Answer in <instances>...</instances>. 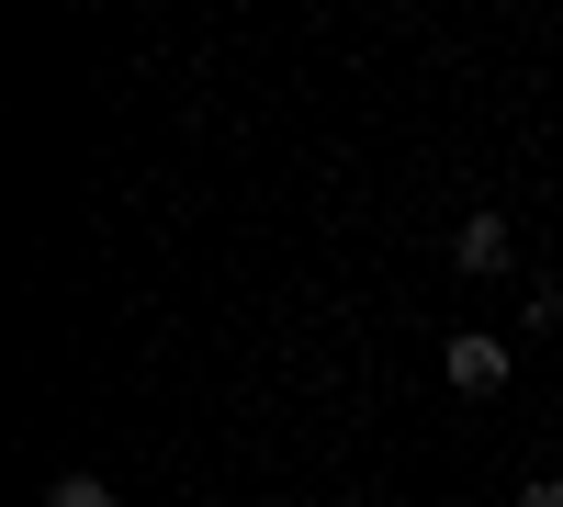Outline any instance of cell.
Returning <instances> with one entry per match:
<instances>
[{
    "label": "cell",
    "instance_id": "obj_1",
    "mask_svg": "<svg viewBox=\"0 0 563 507\" xmlns=\"http://www.w3.org/2000/svg\"><path fill=\"white\" fill-rule=\"evenodd\" d=\"M451 271H474V283H507V271H519V225H507V214H462Z\"/></svg>",
    "mask_w": 563,
    "mask_h": 507
},
{
    "label": "cell",
    "instance_id": "obj_2",
    "mask_svg": "<svg viewBox=\"0 0 563 507\" xmlns=\"http://www.w3.org/2000/svg\"><path fill=\"white\" fill-rule=\"evenodd\" d=\"M440 373H451V384H462V395H496V384H507V373H519V350H507V339H496V328H462V339H451V350H440Z\"/></svg>",
    "mask_w": 563,
    "mask_h": 507
},
{
    "label": "cell",
    "instance_id": "obj_3",
    "mask_svg": "<svg viewBox=\"0 0 563 507\" xmlns=\"http://www.w3.org/2000/svg\"><path fill=\"white\" fill-rule=\"evenodd\" d=\"M45 507H113V485H102V474H57V485H45Z\"/></svg>",
    "mask_w": 563,
    "mask_h": 507
},
{
    "label": "cell",
    "instance_id": "obj_4",
    "mask_svg": "<svg viewBox=\"0 0 563 507\" xmlns=\"http://www.w3.org/2000/svg\"><path fill=\"white\" fill-rule=\"evenodd\" d=\"M519 507H563V474H530V485H519Z\"/></svg>",
    "mask_w": 563,
    "mask_h": 507
}]
</instances>
